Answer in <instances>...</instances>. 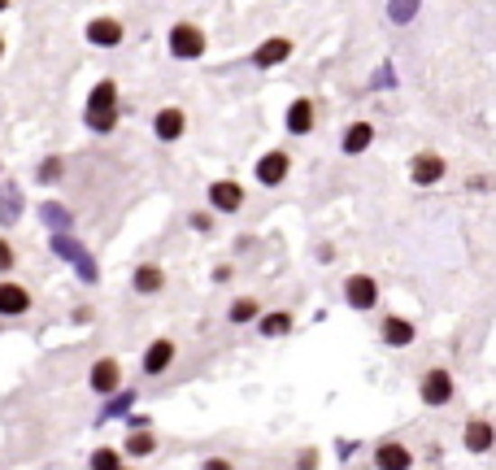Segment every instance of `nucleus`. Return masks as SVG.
Segmentation results:
<instances>
[{"label": "nucleus", "mask_w": 496, "mask_h": 470, "mask_svg": "<svg viewBox=\"0 0 496 470\" xmlns=\"http://www.w3.org/2000/svg\"><path fill=\"white\" fill-rule=\"evenodd\" d=\"M262 318V300L257 297H235L231 305H226V322L231 327H248V322Z\"/></svg>", "instance_id": "25"}, {"label": "nucleus", "mask_w": 496, "mask_h": 470, "mask_svg": "<svg viewBox=\"0 0 496 470\" xmlns=\"http://www.w3.org/2000/svg\"><path fill=\"white\" fill-rule=\"evenodd\" d=\"M397 66L392 61H379V70H374L371 78H366V92H388V88H397Z\"/></svg>", "instance_id": "30"}, {"label": "nucleus", "mask_w": 496, "mask_h": 470, "mask_svg": "<svg viewBox=\"0 0 496 470\" xmlns=\"http://www.w3.org/2000/svg\"><path fill=\"white\" fill-rule=\"evenodd\" d=\"M166 283H170V274H166V266H157V262H140L131 271V292L135 297H161Z\"/></svg>", "instance_id": "19"}, {"label": "nucleus", "mask_w": 496, "mask_h": 470, "mask_svg": "<svg viewBox=\"0 0 496 470\" xmlns=\"http://www.w3.org/2000/svg\"><path fill=\"white\" fill-rule=\"evenodd\" d=\"M253 179H257V188H266V192L283 188V183L292 179V152H288V149L262 152V157L253 161Z\"/></svg>", "instance_id": "6"}, {"label": "nucleus", "mask_w": 496, "mask_h": 470, "mask_svg": "<svg viewBox=\"0 0 496 470\" xmlns=\"http://www.w3.org/2000/svg\"><path fill=\"white\" fill-rule=\"evenodd\" d=\"M200 470H235V466H231L226 457H205V462H200Z\"/></svg>", "instance_id": "35"}, {"label": "nucleus", "mask_w": 496, "mask_h": 470, "mask_svg": "<svg viewBox=\"0 0 496 470\" xmlns=\"http://www.w3.org/2000/svg\"><path fill=\"white\" fill-rule=\"evenodd\" d=\"M379 340L388 348H414L418 345V322L400 318V314H383V322H379Z\"/></svg>", "instance_id": "16"}, {"label": "nucleus", "mask_w": 496, "mask_h": 470, "mask_svg": "<svg viewBox=\"0 0 496 470\" xmlns=\"http://www.w3.org/2000/svg\"><path fill=\"white\" fill-rule=\"evenodd\" d=\"M0 61H5V35H0Z\"/></svg>", "instance_id": "41"}, {"label": "nucleus", "mask_w": 496, "mask_h": 470, "mask_svg": "<svg viewBox=\"0 0 496 470\" xmlns=\"http://www.w3.org/2000/svg\"><path fill=\"white\" fill-rule=\"evenodd\" d=\"M9 271H18V248L9 235H0V279H9Z\"/></svg>", "instance_id": "31"}, {"label": "nucleus", "mask_w": 496, "mask_h": 470, "mask_svg": "<svg viewBox=\"0 0 496 470\" xmlns=\"http://www.w3.org/2000/svg\"><path fill=\"white\" fill-rule=\"evenodd\" d=\"M23 218V192L9 183V188H0V223H18Z\"/></svg>", "instance_id": "27"}, {"label": "nucleus", "mask_w": 496, "mask_h": 470, "mask_svg": "<svg viewBox=\"0 0 496 470\" xmlns=\"http://www.w3.org/2000/svg\"><path fill=\"white\" fill-rule=\"evenodd\" d=\"M188 226H192V231H200V235H209V231H214V214H209V209H197V214L188 218Z\"/></svg>", "instance_id": "32"}, {"label": "nucleus", "mask_w": 496, "mask_h": 470, "mask_svg": "<svg viewBox=\"0 0 496 470\" xmlns=\"http://www.w3.org/2000/svg\"><path fill=\"white\" fill-rule=\"evenodd\" d=\"M357 448H362V440H348V436H340V440H335V457H340V462H348V457H357Z\"/></svg>", "instance_id": "33"}, {"label": "nucleus", "mask_w": 496, "mask_h": 470, "mask_svg": "<svg viewBox=\"0 0 496 470\" xmlns=\"http://www.w3.org/2000/svg\"><path fill=\"white\" fill-rule=\"evenodd\" d=\"M87 388L105 401V396H114L123 388V362L118 357H96L92 366H87Z\"/></svg>", "instance_id": "12"}, {"label": "nucleus", "mask_w": 496, "mask_h": 470, "mask_svg": "<svg viewBox=\"0 0 496 470\" xmlns=\"http://www.w3.org/2000/svg\"><path fill=\"white\" fill-rule=\"evenodd\" d=\"M318 466V453H314V448H305V453H300V470H314Z\"/></svg>", "instance_id": "37"}, {"label": "nucleus", "mask_w": 496, "mask_h": 470, "mask_svg": "<svg viewBox=\"0 0 496 470\" xmlns=\"http://www.w3.org/2000/svg\"><path fill=\"white\" fill-rule=\"evenodd\" d=\"M118 470H131V466H118Z\"/></svg>", "instance_id": "42"}, {"label": "nucleus", "mask_w": 496, "mask_h": 470, "mask_svg": "<svg viewBox=\"0 0 496 470\" xmlns=\"http://www.w3.org/2000/svg\"><path fill=\"white\" fill-rule=\"evenodd\" d=\"M374 123H366V118H357V123H348L344 131H340V157H366V152L374 149Z\"/></svg>", "instance_id": "18"}, {"label": "nucleus", "mask_w": 496, "mask_h": 470, "mask_svg": "<svg viewBox=\"0 0 496 470\" xmlns=\"http://www.w3.org/2000/svg\"><path fill=\"white\" fill-rule=\"evenodd\" d=\"M61 179H66V161H61V157H44V161L35 166V183H44V188L61 183Z\"/></svg>", "instance_id": "28"}, {"label": "nucleus", "mask_w": 496, "mask_h": 470, "mask_svg": "<svg viewBox=\"0 0 496 470\" xmlns=\"http://www.w3.org/2000/svg\"><path fill=\"white\" fill-rule=\"evenodd\" d=\"M314 126H318V109H314V100L309 97H297L288 109H283V131H288L292 140L314 135Z\"/></svg>", "instance_id": "14"}, {"label": "nucleus", "mask_w": 496, "mask_h": 470, "mask_svg": "<svg viewBox=\"0 0 496 470\" xmlns=\"http://www.w3.org/2000/svg\"><path fill=\"white\" fill-rule=\"evenodd\" d=\"M188 135V109L183 105H161L152 114V140L157 144H179Z\"/></svg>", "instance_id": "8"}, {"label": "nucleus", "mask_w": 496, "mask_h": 470, "mask_svg": "<svg viewBox=\"0 0 496 470\" xmlns=\"http://www.w3.org/2000/svg\"><path fill=\"white\" fill-rule=\"evenodd\" d=\"M40 218H44L49 231H70V226H75V214H70L61 200H44V205H40Z\"/></svg>", "instance_id": "26"}, {"label": "nucleus", "mask_w": 496, "mask_h": 470, "mask_svg": "<svg viewBox=\"0 0 496 470\" xmlns=\"http://www.w3.org/2000/svg\"><path fill=\"white\" fill-rule=\"evenodd\" d=\"M83 40H87L92 49H118L126 40V26L118 23V18H109V14H100V18H92V23L83 26Z\"/></svg>", "instance_id": "17"}, {"label": "nucleus", "mask_w": 496, "mask_h": 470, "mask_svg": "<svg viewBox=\"0 0 496 470\" xmlns=\"http://www.w3.org/2000/svg\"><path fill=\"white\" fill-rule=\"evenodd\" d=\"M453 396H457V383H453L448 366H427L418 374V401L427 410H445V405H453Z\"/></svg>", "instance_id": "5"}, {"label": "nucleus", "mask_w": 496, "mask_h": 470, "mask_svg": "<svg viewBox=\"0 0 496 470\" xmlns=\"http://www.w3.org/2000/svg\"><path fill=\"white\" fill-rule=\"evenodd\" d=\"M314 257H318V262H335V244H318L314 248Z\"/></svg>", "instance_id": "36"}, {"label": "nucleus", "mask_w": 496, "mask_h": 470, "mask_svg": "<svg viewBox=\"0 0 496 470\" xmlns=\"http://www.w3.org/2000/svg\"><path fill=\"white\" fill-rule=\"evenodd\" d=\"M118 118H123V92L114 78H100L92 83V92L83 100V126L92 135H114L118 131Z\"/></svg>", "instance_id": "1"}, {"label": "nucleus", "mask_w": 496, "mask_h": 470, "mask_svg": "<svg viewBox=\"0 0 496 470\" xmlns=\"http://www.w3.org/2000/svg\"><path fill=\"white\" fill-rule=\"evenodd\" d=\"M244 183H235V179H214L209 188H205V205H209V214H223V218H235L240 209H244Z\"/></svg>", "instance_id": "7"}, {"label": "nucleus", "mask_w": 496, "mask_h": 470, "mask_svg": "<svg viewBox=\"0 0 496 470\" xmlns=\"http://www.w3.org/2000/svg\"><path fill=\"white\" fill-rule=\"evenodd\" d=\"M209 49V35H205V26H197L192 18H179V23L166 31V52H170L174 61H200Z\"/></svg>", "instance_id": "3"}, {"label": "nucleus", "mask_w": 496, "mask_h": 470, "mask_svg": "<svg viewBox=\"0 0 496 470\" xmlns=\"http://www.w3.org/2000/svg\"><path fill=\"white\" fill-rule=\"evenodd\" d=\"M405 174H409L414 188H436V183H445L448 179V161L440 157V152H414Z\"/></svg>", "instance_id": "11"}, {"label": "nucleus", "mask_w": 496, "mask_h": 470, "mask_svg": "<svg viewBox=\"0 0 496 470\" xmlns=\"http://www.w3.org/2000/svg\"><path fill=\"white\" fill-rule=\"evenodd\" d=\"M209 279H214V283H231V279H235V271H231V262H223V266H214V271H209Z\"/></svg>", "instance_id": "34"}, {"label": "nucleus", "mask_w": 496, "mask_h": 470, "mask_svg": "<svg viewBox=\"0 0 496 470\" xmlns=\"http://www.w3.org/2000/svg\"><path fill=\"white\" fill-rule=\"evenodd\" d=\"M123 453H126V457H135V462H144V457H152V453H157V431H152V427H140V431H126Z\"/></svg>", "instance_id": "22"}, {"label": "nucleus", "mask_w": 496, "mask_h": 470, "mask_svg": "<svg viewBox=\"0 0 496 470\" xmlns=\"http://www.w3.org/2000/svg\"><path fill=\"white\" fill-rule=\"evenodd\" d=\"M471 188H474V192H488V188H492V179H488V174H479V179H471Z\"/></svg>", "instance_id": "39"}, {"label": "nucleus", "mask_w": 496, "mask_h": 470, "mask_svg": "<svg viewBox=\"0 0 496 470\" xmlns=\"http://www.w3.org/2000/svg\"><path fill=\"white\" fill-rule=\"evenodd\" d=\"M374 470H414V448L397 440V436H388V440H379L374 445Z\"/></svg>", "instance_id": "15"}, {"label": "nucleus", "mask_w": 496, "mask_h": 470, "mask_svg": "<svg viewBox=\"0 0 496 470\" xmlns=\"http://www.w3.org/2000/svg\"><path fill=\"white\" fill-rule=\"evenodd\" d=\"M126 427H131V431H140V427H149V414H126Z\"/></svg>", "instance_id": "38"}, {"label": "nucleus", "mask_w": 496, "mask_h": 470, "mask_svg": "<svg viewBox=\"0 0 496 470\" xmlns=\"http://www.w3.org/2000/svg\"><path fill=\"white\" fill-rule=\"evenodd\" d=\"M135 388H118L114 396H105V405H100V414H96V427H105V422H114V419H126L131 414V405H135Z\"/></svg>", "instance_id": "21"}, {"label": "nucleus", "mask_w": 496, "mask_h": 470, "mask_svg": "<svg viewBox=\"0 0 496 470\" xmlns=\"http://www.w3.org/2000/svg\"><path fill=\"white\" fill-rule=\"evenodd\" d=\"M49 248H52V257H61V262H70V266H75L78 283H87V288H96V283H100L96 257L83 248L78 235H70V231H49Z\"/></svg>", "instance_id": "2"}, {"label": "nucleus", "mask_w": 496, "mask_h": 470, "mask_svg": "<svg viewBox=\"0 0 496 470\" xmlns=\"http://www.w3.org/2000/svg\"><path fill=\"white\" fill-rule=\"evenodd\" d=\"M292 52H297V44L288 35H271V40H262L257 49L248 52V66L253 70H279L283 61H292Z\"/></svg>", "instance_id": "9"}, {"label": "nucleus", "mask_w": 496, "mask_h": 470, "mask_svg": "<svg viewBox=\"0 0 496 470\" xmlns=\"http://www.w3.org/2000/svg\"><path fill=\"white\" fill-rule=\"evenodd\" d=\"M340 297L353 314H371L379 309V297H383V288H379V279L371 271H353L344 274V288H340Z\"/></svg>", "instance_id": "4"}, {"label": "nucleus", "mask_w": 496, "mask_h": 470, "mask_svg": "<svg viewBox=\"0 0 496 470\" xmlns=\"http://www.w3.org/2000/svg\"><path fill=\"white\" fill-rule=\"evenodd\" d=\"M9 5H14V0H0V14H5V9H9Z\"/></svg>", "instance_id": "40"}, {"label": "nucleus", "mask_w": 496, "mask_h": 470, "mask_svg": "<svg viewBox=\"0 0 496 470\" xmlns=\"http://www.w3.org/2000/svg\"><path fill=\"white\" fill-rule=\"evenodd\" d=\"M292 314L288 309H271V314H262L257 318V331H262V340H283V336H292Z\"/></svg>", "instance_id": "23"}, {"label": "nucleus", "mask_w": 496, "mask_h": 470, "mask_svg": "<svg viewBox=\"0 0 496 470\" xmlns=\"http://www.w3.org/2000/svg\"><path fill=\"white\" fill-rule=\"evenodd\" d=\"M422 14V0H383V18L392 26H414Z\"/></svg>", "instance_id": "24"}, {"label": "nucleus", "mask_w": 496, "mask_h": 470, "mask_svg": "<svg viewBox=\"0 0 496 470\" xmlns=\"http://www.w3.org/2000/svg\"><path fill=\"white\" fill-rule=\"evenodd\" d=\"M462 448L474 453V457L492 453L496 448V422L492 419H471L466 427H462Z\"/></svg>", "instance_id": "20"}, {"label": "nucleus", "mask_w": 496, "mask_h": 470, "mask_svg": "<svg viewBox=\"0 0 496 470\" xmlns=\"http://www.w3.org/2000/svg\"><path fill=\"white\" fill-rule=\"evenodd\" d=\"M118 466H123V448H114V445H100L87 457V470H118Z\"/></svg>", "instance_id": "29"}, {"label": "nucleus", "mask_w": 496, "mask_h": 470, "mask_svg": "<svg viewBox=\"0 0 496 470\" xmlns=\"http://www.w3.org/2000/svg\"><path fill=\"white\" fill-rule=\"evenodd\" d=\"M174 357H179V345H174L170 336H157V340H149L144 357H140V374L157 379V374H166L174 366Z\"/></svg>", "instance_id": "13"}, {"label": "nucleus", "mask_w": 496, "mask_h": 470, "mask_svg": "<svg viewBox=\"0 0 496 470\" xmlns=\"http://www.w3.org/2000/svg\"><path fill=\"white\" fill-rule=\"evenodd\" d=\"M31 309H35L31 288H26V283H18V279H0V318L18 322V318H26Z\"/></svg>", "instance_id": "10"}]
</instances>
